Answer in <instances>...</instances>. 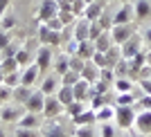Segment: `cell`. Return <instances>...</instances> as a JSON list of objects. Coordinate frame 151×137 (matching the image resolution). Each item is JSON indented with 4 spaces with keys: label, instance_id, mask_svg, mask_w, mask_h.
<instances>
[{
    "label": "cell",
    "instance_id": "obj_1",
    "mask_svg": "<svg viewBox=\"0 0 151 137\" xmlns=\"http://www.w3.org/2000/svg\"><path fill=\"white\" fill-rule=\"evenodd\" d=\"M135 106H115V117H113V124L122 131L126 128H133L135 124Z\"/></svg>",
    "mask_w": 151,
    "mask_h": 137
},
{
    "label": "cell",
    "instance_id": "obj_2",
    "mask_svg": "<svg viewBox=\"0 0 151 137\" xmlns=\"http://www.w3.org/2000/svg\"><path fill=\"white\" fill-rule=\"evenodd\" d=\"M111 38H113V43H117V45H122V43H126L129 38L135 34V23H124V25H113L111 27Z\"/></svg>",
    "mask_w": 151,
    "mask_h": 137
},
{
    "label": "cell",
    "instance_id": "obj_3",
    "mask_svg": "<svg viewBox=\"0 0 151 137\" xmlns=\"http://www.w3.org/2000/svg\"><path fill=\"white\" fill-rule=\"evenodd\" d=\"M142 45H145V38H142V34L135 31L126 43L120 45V47H122V56H124V59H131V56L140 54V52H142Z\"/></svg>",
    "mask_w": 151,
    "mask_h": 137
},
{
    "label": "cell",
    "instance_id": "obj_4",
    "mask_svg": "<svg viewBox=\"0 0 151 137\" xmlns=\"http://www.w3.org/2000/svg\"><path fill=\"white\" fill-rule=\"evenodd\" d=\"M63 110H65V106H63L54 94H45V106H43V115L47 119H57Z\"/></svg>",
    "mask_w": 151,
    "mask_h": 137
},
{
    "label": "cell",
    "instance_id": "obj_5",
    "mask_svg": "<svg viewBox=\"0 0 151 137\" xmlns=\"http://www.w3.org/2000/svg\"><path fill=\"white\" fill-rule=\"evenodd\" d=\"M59 16V0H43L41 7H38V18L41 23H47V20L57 18Z\"/></svg>",
    "mask_w": 151,
    "mask_h": 137
},
{
    "label": "cell",
    "instance_id": "obj_6",
    "mask_svg": "<svg viewBox=\"0 0 151 137\" xmlns=\"http://www.w3.org/2000/svg\"><path fill=\"white\" fill-rule=\"evenodd\" d=\"M38 41H41V45H61V31L50 29L43 23L41 29H38Z\"/></svg>",
    "mask_w": 151,
    "mask_h": 137
},
{
    "label": "cell",
    "instance_id": "obj_7",
    "mask_svg": "<svg viewBox=\"0 0 151 137\" xmlns=\"http://www.w3.org/2000/svg\"><path fill=\"white\" fill-rule=\"evenodd\" d=\"M72 38L75 41H90V20L83 18V16H79L75 23V27H72Z\"/></svg>",
    "mask_w": 151,
    "mask_h": 137
},
{
    "label": "cell",
    "instance_id": "obj_8",
    "mask_svg": "<svg viewBox=\"0 0 151 137\" xmlns=\"http://www.w3.org/2000/svg\"><path fill=\"white\" fill-rule=\"evenodd\" d=\"M135 131L140 135H151V110H140L135 115Z\"/></svg>",
    "mask_w": 151,
    "mask_h": 137
},
{
    "label": "cell",
    "instance_id": "obj_9",
    "mask_svg": "<svg viewBox=\"0 0 151 137\" xmlns=\"http://www.w3.org/2000/svg\"><path fill=\"white\" fill-rule=\"evenodd\" d=\"M126 63H129V79H133V81H135L138 72L147 65V54H145V52H140V54L131 56V59H126Z\"/></svg>",
    "mask_w": 151,
    "mask_h": 137
},
{
    "label": "cell",
    "instance_id": "obj_10",
    "mask_svg": "<svg viewBox=\"0 0 151 137\" xmlns=\"http://www.w3.org/2000/svg\"><path fill=\"white\" fill-rule=\"evenodd\" d=\"M43 106H45V94L43 92H32L29 99L25 101V110L27 112H43Z\"/></svg>",
    "mask_w": 151,
    "mask_h": 137
},
{
    "label": "cell",
    "instance_id": "obj_11",
    "mask_svg": "<svg viewBox=\"0 0 151 137\" xmlns=\"http://www.w3.org/2000/svg\"><path fill=\"white\" fill-rule=\"evenodd\" d=\"M36 65L41 68V72H45V70L52 65V50L50 45H41L36 52Z\"/></svg>",
    "mask_w": 151,
    "mask_h": 137
},
{
    "label": "cell",
    "instance_id": "obj_12",
    "mask_svg": "<svg viewBox=\"0 0 151 137\" xmlns=\"http://www.w3.org/2000/svg\"><path fill=\"white\" fill-rule=\"evenodd\" d=\"M38 74H41V68H38L36 63H29V65H27L25 68V72H23V74H20V83H23V86H34V83L38 81Z\"/></svg>",
    "mask_w": 151,
    "mask_h": 137
},
{
    "label": "cell",
    "instance_id": "obj_13",
    "mask_svg": "<svg viewBox=\"0 0 151 137\" xmlns=\"http://www.w3.org/2000/svg\"><path fill=\"white\" fill-rule=\"evenodd\" d=\"M104 16V0H95L86 5V11H83V18L88 20H99Z\"/></svg>",
    "mask_w": 151,
    "mask_h": 137
},
{
    "label": "cell",
    "instance_id": "obj_14",
    "mask_svg": "<svg viewBox=\"0 0 151 137\" xmlns=\"http://www.w3.org/2000/svg\"><path fill=\"white\" fill-rule=\"evenodd\" d=\"M95 52H97V50H95L93 41H77V52H75V54H79L83 61H90Z\"/></svg>",
    "mask_w": 151,
    "mask_h": 137
},
{
    "label": "cell",
    "instance_id": "obj_15",
    "mask_svg": "<svg viewBox=\"0 0 151 137\" xmlns=\"http://www.w3.org/2000/svg\"><path fill=\"white\" fill-rule=\"evenodd\" d=\"M95 117H97V124L113 121V117H115V106H113V103H106V106L97 108V110H95Z\"/></svg>",
    "mask_w": 151,
    "mask_h": 137
},
{
    "label": "cell",
    "instance_id": "obj_16",
    "mask_svg": "<svg viewBox=\"0 0 151 137\" xmlns=\"http://www.w3.org/2000/svg\"><path fill=\"white\" fill-rule=\"evenodd\" d=\"M131 16H133L131 5H122V7H120V11H115V16H113V25H124V23H133Z\"/></svg>",
    "mask_w": 151,
    "mask_h": 137
},
{
    "label": "cell",
    "instance_id": "obj_17",
    "mask_svg": "<svg viewBox=\"0 0 151 137\" xmlns=\"http://www.w3.org/2000/svg\"><path fill=\"white\" fill-rule=\"evenodd\" d=\"M93 43H95V50H97V52H104V54H106V52H108V47L113 45L111 31H108V29H106V31H101V34H99L97 38H95Z\"/></svg>",
    "mask_w": 151,
    "mask_h": 137
},
{
    "label": "cell",
    "instance_id": "obj_18",
    "mask_svg": "<svg viewBox=\"0 0 151 137\" xmlns=\"http://www.w3.org/2000/svg\"><path fill=\"white\" fill-rule=\"evenodd\" d=\"M81 79H86L88 83H95L99 79V68H97L93 61H86V65H83V70H81Z\"/></svg>",
    "mask_w": 151,
    "mask_h": 137
},
{
    "label": "cell",
    "instance_id": "obj_19",
    "mask_svg": "<svg viewBox=\"0 0 151 137\" xmlns=\"http://www.w3.org/2000/svg\"><path fill=\"white\" fill-rule=\"evenodd\" d=\"M133 14H135V20H147L151 16V2L149 0H138Z\"/></svg>",
    "mask_w": 151,
    "mask_h": 137
},
{
    "label": "cell",
    "instance_id": "obj_20",
    "mask_svg": "<svg viewBox=\"0 0 151 137\" xmlns=\"http://www.w3.org/2000/svg\"><path fill=\"white\" fill-rule=\"evenodd\" d=\"M72 121H75L77 126H90V124H97V117H95V110H93V108H88V110L79 112L77 117H72Z\"/></svg>",
    "mask_w": 151,
    "mask_h": 137
},
{
    "label": "cell",
    "instance_id": "obj_21",
    "mask_svg": "<svg viewBox=\"0 0 151 137\" xmlns=\"http://www.w3.org/2000/svg\"><path fill=\"white\" fill-rule=\"evenodd\" d=\"M59 101H61L63 106H68V103H72L75 101V92H72V86H59L57 94H54Z\"/></svg>",
    "mask_w": 151,
    "mask_h": 137
},
{
    "label": "cell",
    "instance_id": "obj_22",
    "mask_svg": "<svg viewBox=\"0 0 151 137\" xmlns=\"http://www.w3.org/2000/svg\"><path fill=\"white\" fill-rule=\"evenodd\" d=\"M133 86H135V83H133V79H129V76H117L115 83H113L115 92H131Z\"/></svg>",
    "mask_w": 151,
    "mask_h": 137
},
{
    "label": "cell",
    "instance_id": "obj_23",
    "mask_svg": "<svg viewBox=\"0 0 151 137\" xmlns=\"http://www.w3.org/2000/svg\"><path fill=\"white\" fill-rule=\"evenodd\" d=\"M59 86H61V83H59L57 76H45V81L41 83V92L43 94H54L59 90Z\"/></svg>",
    "mask_w": 151,
    "mask_h": 137
},
{
    "label": "cell",
    "instance_id": "obj_24",
    "mask_svg": "<svg viewBox=\"0 0 151 137\" xmlns=\"http://www.w3.org/2000/svg\"><path fill=\"white\" fill-rule=\"evenodd\" d=\"M29 94H32V88H29V86H23V83H20V86H16V88H14L12 99H16L18 103H25V101L29 99Z\"/></svg>",
    "mask_w": 151,
    "mask_h": 137
},
{
    "label": "cell",
    "instance_id": "obj_25",
    "mask_svg": "<svg viewBox=\"0 0 151 137\" xmlns=\"http://www.w3.org/2000/svg\"><path fill=\"white\" fill-rule=\"evenodd\" d=\"M38 126V115L36 112H27L18 119V128H36Z\"/></svg>",
    "mask_w": 151,
    "mask_h": 137
},
{
    "label": "cell",
    "instance_id": "obj_26",
    "mask_svg": "<svg viewBox=\"0 0 151 137\" xmlns=\"http://www.w3.org/2000/svg\"><path fill=\"white\" fill-rule=\"evenodd\" d=\"M115 106H135V94L131 92H117L115 94Z\"/></svg>",
    "mask_w": 151,
    "mask_h": 137
},
{
    "label": "cell",
    "instance_id": "obj_27",
    "mask_svg": "<svg viewBox=\"0 0 151 137\" xmlns=\"http://www.w3.org/2000/svg\"><path fill=\"white\" fill-rule=\"evenodd\" d=\"M54 68H57V74L61 76V74H65L70 70V54H61L57 59V63H54Z\"/></svg>",
    "mask_w": 151,
    "mask_h": 137
},
{
    "label": "cell",
    "instance_id": "obj_28",
    "mask_svg": "<svg viewBox=\"0 0 151 137\" xmlns=\"http://www.w3.org/2000/svg\"><path fill=\"white\" fill-rule=\"evenodd\" d=\"M16 61H18V65H29L32 63V54H29V50L27 47H18V52H16V56H14Z\"/></svg>",
    "mask_w": 151,
    "mask_h": 137
},
{
    "label": "cell",
    "instance_id": "obj_29",
    "mask_svg": "<svg viewBox=\"0 0 151 137\" xmlns=\"http://www.w3.org/2000/svg\"><path fill=\"white\" fill-rule=\"evenodd\" d=\"M79 79H81V74H79V72H75V70H68L65 74H61V86H75Z\"/></svg>",
    "mask_w": 151,
    "mask_h": 137
},
{
    "label": "cell",
    "instance_id": "obj_30",
    "mask_svg": "<svg viewBox=\"0 0 151 137\" xmlns=\"http://www.w3.org/2000/svg\"><path fill=\"white\" fill-rule=\"evenodd\" d=\"M16 68H18V61H16L14 56H9V59H2V61H0V70H2L5 74H9V72H16Z\"/></svg>",
    "mask_w": 151,
    "mask_h": 137
},
{
    "label": "cell",
    "instance_id": "obj_31",
    "mask_svg": "<svg viewBox=\"0 0 151 137\" xmlns=\"http://www.w3.org/2000/svg\"><path fill=\"white\" fill-rule=\"evenodd\" d=\"M43 137H68V133H65V128H61V126H47L43 131Z\"/></svg>",
    "mask_w": 151,
    "mask_h": 137
},
{
    "label": "cell",
    "instance_id": "obj_32",
    "mask_svg": "<svg viewBox=\"0 0 151 137\" xmlns=\"http://www.w3.org/2000/svg\"><path fill=\"white\" fill-rule=\"evenodd\" d=\"M75 135H77V137H97V131H95V124H90V126H77Z\"/></svg>",
    "mask_w": 151,
    "mask_h": 137
},
{
    "label": "cell",
    "instance_id": "obj_33",
    "mask_svg": "<svg viewBox=\"0 0 151 137\" xmlns=\"http://www.w3.org/2000/svg\"><path fill=\"white\" fill-rule=\"evenodd\" d=\"M86 110V108H83V101H72V103H68V106H65V112H68L70 117H77V115H79V112H83Z\"/></svg>",
    "mask_w": 151,
    "mask_h": 137
},
{
    "label": "cell",
    "instance_id": "obj_34",
    "mask_svg": "<svg viewBox=\"0 0 151 137\" xmlns=\"http://www.w3.org/2000/svg\"><path fill=\"white\" fill-rule=\"evenodd\" d=\"M83 65H86V61H83L79 54H70V70H75V72H79V74H81Z\"/></svg>",
    "mask_w": 151,
    "mask_h": 137
},
{
    "label": "cell",
    "instance_id": "obj_35",
    "mask_svg": "<svg viewBox=\"0 0 151 137\" xmlns=\"http://www.w3.org/2000/svg\"><path fill=\"white\" fill-rule=\"evenodd\" d=\"M20 117H23V115H20L16 108H9V106L0 112V119H5V121H14V119H20Z\"/></svg>",
    "mask_w": 151,
    "mask_h": 137
},
{
    "label": "cell",
    "instance_id": "obj_36",
    "mask_svg": "<svg viewBox=\"0 0 151 137\" xmlns=\"http://www.w3.org/2000/svg\"><path fill=\"white\" fill-rule=\"evenodd\" d=\"M113 72H115V76H129V63H126V59H120L115 63Z\"/></svg>",
    "mask_w": 151,
    "mask_h": 137
},
{
    "label": "cell",
    "instance_id": "obj_37",
    "mask_svg": "<svg viewBox=\"0 0 151 137\" xmlns=\"http://www.w3.org/2000/svg\"><path fill=\"white\" fill-rule=\"evenodd\" d=\"M99 135H101V137H115V126H113V121H104V124H99Z\"/></svg>",
    "mask_w": 151,
    "mask_h": 137
},
{
    "label": "cell",
    "instance_id": "obj_38",
    "mask_svg": "<svg viewBox=\"0 0 151 137\" xmlns=\"http://www.w3.org/2000/svg\"><path fill=\"white\" fill-rule=\"evenodd\" d=\"M5 86H9V88H16V86H20V74L18 72H9V74H5Z\"/></svg>",
    "mask_w": 151,
    "mask_h": 137
},
{
    "label": "cell",
    "instance_id": "obj_39",
    "mask_svg": "<svg viewBox=\"0 0 151 137\" xmlns=\"http://www.w3.org/2000/svg\"><path fill=\"white\" fill-rule=\"evenodd\" d=\"M16 137H43V133H38L36 128H18Z\"/></svg>",
    "mask_w": 151,
    "mask_h": 137
},
{
    "label": "cell",
    "instance_id": "obj_40",
    "mask_svg": "<svg viewBox=\"0 0 151 137\" xmlns=\"http://www.w3.org/2000/svg\"><path fill=\"white\" fill-rule=\"evenodd\" d=\"M99 79H104V81H108V83H115V72H113V68H101L99 70Z\"/></svg>",
    "mask_w": 151,
    "mask_h": 137
},
{
    "label": "cell",
    "instance_id": "obj_41",
    "mask_svg": "<svg viewBox=\"0 0 151 137\" xmlns=\"http://www.w3.org/2000/svg\"><path fill=\"white\" fill-rule=\"evenodd\" d=\"M135 108H140V110H151V94H142V97L135 101Z\"/></svg>",
    "mask_w": 151,
    "mask_h": 137
},
{
    "label": "cell",
    "instance_id": "obj_42",
    "mask_svg": "<svg viewBox=\"0 0 151 137\" xmlns=\"http://www.w3.org/2000/svg\"><path fill=\"white\" fill-rule=\"evenodd\" d=\"M12 94H14V88L0 83V103H2V101H9V99H12Z\"/></svg>",
    "mask_w": 151,
    "mask_h": 137
},
{
    "label": "cell",
    "instance_id": "obj_43",
    "mask_svg": "<svg viewBox=\"0 0 151 137\" xmlns=\"http://www.w3.org/2000/svg\"><path fill=\"white\" fill-rule=\"evenodd\" d=\"M86 0H72V11L77 14V16H83V11H86Z\"/></svg>",
    "mask_w": 151,
    "mask_h": 137
},
{
    "label": "cell",
    "instance_id": "obj_44",
    "mask_svg": "<svg viewBox=\"0 0 151 137\" xmlns=\"http://www.w3.org/2000/svg\"><path fill=\"white\" fill-rule=\"evenodd\" d=\"M45 25L50 27V29H57V31H63V23H61V20H59V16H57V18H52V20H47V23H45Z\"/></svg>",
    "mask_w": 151,
    "mask_h": 137
},
{
    "label": "cell",
    "instance_id": "obj_45",
    "mask_svg": "<svg viewBox=\"0 0 151 137\" xmlns=\"http://www.w3.org/2000/svg\"><path fill=\"white\" fill-rule=\"evenodd\" d=\"M140 88H142V92L145 94H151V79H142V81H135Z\"/></svg>",
    "mask_w": 151,
    "mask_h": 137
},
{
    "label": "cell",
    "instance_id": "obj_46",
    "mask_svg": "<svg viewBox=\"0 0 151 137\" xmlns=\"http://www.w3.org/2000/svg\"><path fill=\"white\" fill-rule=\"evenodd\" d=\"M12 43V38H9V34H7V31H0V52L5 50L7 45Z\"/></svg>",
    "mask_w": 151,
    "mask_h": 137
},
{
    "label": "cell",
    "instance_id": "obj_47",
    "mask_svg": "<svg viewBox=\"0 0 151 137\" xmlns=\"http://www.w3.org/2000/svg\"><path fill=\"white\" fill-rule=\"evenodd\" d=\"M16 25V18L14 16H2V27L5 29H9V27H14Z\"/></svg>",
    "mask_w": 151,
    "mask_h": 137
},
{
    "label": "cell",
    "instance_id": "obj_48",
    "mask_svg": "<svg viewBox=\"0 0 151 137\" xmlns=\"http://www.w3.org/2000/svg\"><path fill=\"white\" fill-rule=\"evenodd\" d=\"M142 38H145V43L151 47V27H147V29L142 31Z\"/></svg>",
    "mask_w": 151,
    "mask_h": 137
},
{
    "label": "cell",
    "instance_id": "obj_49",
    "mask_svg": "<svg viewBox=\"0 0 151 137\" xmlns=\"http://www.w3.org/2000/svg\"><path fill=\"white\" fill-rule=\"evenodd\" d=\"M7 5H9V0H0V18H2V14H5Z\"/></svg>",
    "mask_w": 151,
    "mask_h": 137
},
{
    "label": "cell",
    "instance_id": "obj_50",
    "mask_svg": "<svg viewBox=\"0 0 151 137\" xmlns=\"http://www.w3.org/2000/svg\"><path fill=\"white\" fill-rule=\"evenodd\" d=\"M145 54H147V65H151V47L145 52Z\"/></svg>",
    "mask_w": 151,
    "mask_h": 137
},
{
    "label": "cell",
    "instance_id": "obj_51",
    "mask_svg": "<svg viewBox=\"0 0 151 137\" xmlns=\"http://www.w3.org/2000/svg\"><path fill=\"white\" fill-rule=\"evenodd\" d=\"M5 81V72H2V70H0V83Z\"/></svg>",
    "mask_w": 151,
    "mask_h": 137
},
{
    "label": "cell",
    "instance_id": "obj_52",
    "mask_svg": "<svg viewBox=\"0 0 151 137\" xmlns=\"http://www.w3.org/2000/svg\"><path fill=\"white\" fill-rule=\"evenodd\" d=\"M0 137H5V133H2V131H0Z\"/></svg>",
    "mask_w": 151,
    "mask_h": 137
},
{
    "label": "cell",
    "instance_id": "obj_53",
    "mask_svg": "<svg viewBox=\"0 0 151 137\" xmlns=\"http://www.w3.org/2000/svg\"><path fill=\"white\" fill-rule=\"evenodd\" d=\"M120 2H126V0H120Z\"/></svg>",
    "mask_w": 151,
    "mask_h": 137
},
{
    "label": "cell",
    "instance_id": "obj_54",
    "mask_svg": "<svg viewBox=\"0 0 151 137\" xmlns=\"http://www.w3.org/2000/svg\"><path fill=\"white\" fill-rule=\"evenodd\" d=\"M0 61H2V56H0Z\"/></svg>",
    "mask_w": 151,
    "mask_h": 137
}]
</instances>
